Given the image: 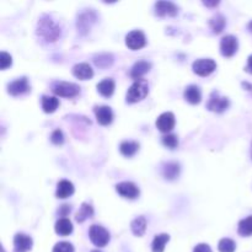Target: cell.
Instances as JSON below:
<instances>
[{
    "mask_svg": "<svg viewBox=\"0 0 252 252\" xmlns=\"http://www.w3.org/2000/svg\"><path fill=\"white\" fill-rule=\"evenodd\" d=\"M74 193V184L71 183L70 181L68 180H62V181L58 182L57 184V192H56V196L57 198H68L70 197L71 194Z\"/></svg>",
    "mask_w": 252,
    "mask_h": 252,
    "instance_id": "obj_18",
    "label": "cell"
},
{
    "mask_svg": "<svg viewBox=\"0 0 252 252\" xmlns=\"http://www.w3.org/2000/svg\"><path fill=\"white\" fill-rule=\"evenodd\" d=\"M131 229L136 236H143L146 230V219L144 217H138L132 222Z\"/></svg>",
    "mask_w": 252,
    "mask_h": 252,
    "instance_id": "obj_25",
    "label": "cell"
},
{
    "mask_svg": "<svg viewBox=\"0 0 252 252\" xmlns=\"http://www.w3.org/2000/svg\"><path fill=\"white\" fill-rule=\"evenodd\" d=\"M73 74L75 78L80 79V80H88V79L92 78L93 71L88 63H79L73 67Z\"/></svg>",
    "mask_w": 252,
    "mask_h": 252,
    "instance_id": "obj_16",
    "label": "cell"
},
{
    "mask_svg": "<svg viewBox=\"0 0 252 252\" xmlns=\"http://www.w3.org/2000/svg\"><path fill=\"white\" fill-rule=\"evenodd\" d=\"M138 150H139V144L137 143V141L126 140V141H122L121 145H119V151L122 153V155H124V157L127 158L133 157Z\"/></svg>",
    "mask_w": 252,
    "mask_h": 252,
    "instance_id": "obj_21",
    "label": "cell"
},
{
    "mask_svg": "<svg viewBox=\"0 0 252 252\" xmlns=\"http://www.w3.org/2000/svg\"><path fill=\"white\" fill-rule=\"evenodd\" d=\"M50 141L54 144V145H62L64 143V136L63 132L61 129H56L53 133L50 134Z\"/></svg>",
    "mask_w": 252,
    "mask_h": 252,
    "instance_id": "obj_35",
    "label": "cell"
},
{
    "mask_svg": "<svg viewBox=\"0 0 252 252\" xmlns=\"http://www.w3.org/2000/svg\"><path fill=\"white\" fill-rule=\"evenodd\" d=\"M170 240V236L167 234H160L157 235L153 240V245H151V250L153 252H164L165 245Z\"/></svg>",
    "mask_w": 252,
    "mask_h": 252,
    "instance_id": "obj_26",
    "label": "cell"
},
{
    "mask_svg": "<svg viewBox=\"0 0 252 252\" xmlns=\"http://www.w3.org/2000/svg\"><path fill=\"white\" fill-rule=\"evenodd\" d=\"M96 119L102 126H109L114 121V112L109 106H97L95 107Z\"/></svg>",
    "mask_w": 252,
    "mask_h": 252,
    "instance_id": "obj_15",
    "label": "cell"
},
{
    "mask_svg": "<svg viewBox=\"0 0 252 252\" xmlns=\"http://www.w3.org/2000/svg\"><path fill=\"white\" fill-rule=\"evenodd\" d=\"M247 28H249L250 32H252V21H250L249 25H247Z\"/></svg>",
    "mask_w": 252,
    "mask_h": 252,
    "instance_id": "obj_40",
    "label": "cell"
},
{
    "mask_svg": "<svg viewBox=\"0 0 252 252\" xmlns=\"http://www.w3.org/2000/svg\"><path fill=\"white\" fill-rule=\"evenodd\" d=\"M28 90H30V85H28V81L26 78L16 79L8 85V92L11 96L23 95V93L27 92Z\"/></svg>",
    "mask_w": 252,
    "mask_h": 252,
    "instance_id": "obj_14",
    "label": "cell"
},
{
    "mask_svg": "<svg viewBox=\"0 0 252 252\" xmlns=\"http://www.w3.org/2000/svg\"><path fill=\"white\" fill-rule=\"evenodd\" d=\"M91 252H100V251H97V250H93V251H91Z\"/></svg>",
    "mask_w": 252,
    "mask_h": 252,
    "instance_id": "obj_41",
    "label": "cell"
},
{
    "mask_svg": "<svg viewBox=\"0 0 252 252\" xmlns=\"http://www.w3.org/2000/svg\"><path fill=\"white\" fill-rule=\"evenodd\" d=\"M237 232H239L241 236H250V235H252V215L245 218V219H242L241 222L239 223Z\"/></svg>",
    "mask_w": 252,
    "mask_h": 252,
    "instance_id": "obj_29",
    "label": "cell"
},
{
    "mask_svg": "<svg viewBox=\"0 0 252 252\" xmlns=\"http://www.w3.org/2000/svg\"><path fill=\"white\" fill-rule=\"evenodd\" d=\"M53 92L61 97H75L80 92V88L76 84L67 83V81H59L53 85Z\"/></svg>",
    "mask_w": 252,
    "mask_h": 252,
    "instance_id": "obj_5",
    "label": "cell"
},
{
    "mask_svg": "<svg viewBox=\"0 0 252 252\" xmlns=\"http://www.w3.org/2000/svg\"><path fill=\"white\" fill-rule=\"evenodd\" d=\"M180 170H181V167H180V165L177 162H166L164 165V167H162V176L166 180H169V181H172L176 177H179Z\"/></svg>",
    "mask_w": 252,
    "mask_h": 252,
    "instance_id": "obj_20",
    "label": "cell"
},
{
    "mask_svg": "<svg viewBox=\"0 0 252 252\" xmlns=\"http://www.w3.org/2000/svg\"><path fill=\"white\" fill-rule=\"evenodd\" d=\"M59 106V100L54 96H43L42 109L46 114H53Z\"/></svg>",
    "mask_w": 252,
    "mask_h": 252,
    "instance_id": "obj_22",
    "label": "cell"
},
{
    "mask_svg": "<svg viewBox=\"0 0 252 252\" xmlns=\"http://www.w3.org/2000/svg\"><path fill=\"white\" fill-rule=\"evenodd\" d=\"M183 96H184V98H186V101H188L189 104H192V105L199 104L202 100L201 90H199V88L197 85L187 86L186 90H184V92H183Z\"/></svg>",
    "mask_w": 252,
    "mask_h": 252,
    "instance_id": "obj_19",
    "label": "cell"
},
{
    "mask_svg": "<svg viewBox=\"0 0 252 252\" xmlns=\"http://www.w3.org/2000/svg\"><path fill=\"white\" fill-rule=\"evenodd\" d=\"M32 239L26 234H19L14 237V252H27L32 249Z\"/></svg>",
    "mask_w": 252,
    "mask_h": 252,
    "instance_id": "obj_11",
    "label": "cell"
},
{
    "mask_svg": "<svg viewBox=\"0 0 252 252\" xmlns=\"http://www.w3.org/2000/svg\"><path fill=\"white\" fill-rule=\"evenodd\" d=\"M237 47H239V42H237V38L232 35H228L225 37L222 38V42H220V52L224 57H232L236 53Z\"/></svg>",
    "mask_w": 252,
    "mask_h": 252,
    "instance_id": "obj_8",
    "label": "cell"
},
{
    "mask_svg": "<svg viewBox=\"0 0 252 252\" xmlns=\"http://www.w3.org/2000/svg\"><path fill=\"white\" fill-rule=\"evenodd\" d=\"M162 144L166 148L175 149L179 145V139H177V137L175 134H166L165 137H162Z\"/></svg>",
    "mask_w": 252,
    "mask_h": 252,
    "instance_id": "obj_32",
    "label": "cell"
},
{
    "mask_svg": "<svg viewBox=\"0 0 252 252\" xmlns=\"http://www.w3.org/2000/svg\"><path fill=\"white\" fill-rule=\"evenodd\" d=\"M225 23H227V21H225V18L223 15H220V14H217V15H214L209 20L210 28H212L213 33H217V35H218V33L222 32L223 30H224Z\"/></svg>",
    "mask_w": 252,
    "mask_h": 252,
    "instance_id": "obj_28",
    "label": "cell"
},
{
    "mask_svg": "<svg viewBox=\"0 0 252 252\" xmlns=\"http://www.w3.org/2000/svg\"><path fill=\"white\" fill-rule=\"evenodd\" d=\"M70 210H71L70 206L63 205V206H62V207H61V209L58 210V214L61 215V217H67V215H68L69 213H70Z\"/></svg>",
    "mask_w": 252,
    "mask_h": 252,
    "instance_id": "obj_37",
    "label": "cell"
},
{
    "mask_svg": "<svg viewBox=\"0 0 252 252\" xmlns=\"http://www.w3.org/2000/svg\"><path fill=\"white\" fill-rule=\"evenodd\" d=\"M116 191L122 197L128 199H136L139 196V188L133 183V182H119L116 186Z\"/></svg>",
    "mask_w": 252,
    "mask_h": 252,
    "instance_id": "obj_10",
    "label": "cell"
},
{
    "mask_svg": "<svg viewBox=\"0 0 252 252\" xmlns=\"http://www.w3.org/2000/svg\"><path fill=\"white\" fill-rule=\"evenodd\" d=\"M96 21V15L92 10H88L81 13L78 16V21H76V27H78L79 32L85 35L89 30L91 28V25Z\"/></svg>",
    "mask_w": 252,
    "mask_h": 252,
    "instance_id": "obj_9",
    "label": "cell"
},
{
    "mask_svg": "<svg viewBox=\"0 0 252 252\" xmlns=\"http://www.w3.org/2000/svg\"><path fill=\"white\" fill-rule=\"evenodd\" d=\"M149 92V85L148 81L145 79H139L136 80L132 86L129 88L128 92H127L126 101L128 104H136L138 101H141L143 98L146 97Z\"/></svg>",
    "mask_w": 252,
    "mask_h": 252,
    "instance_id": "obj_2",
    "label": "cell"
},
{
    "mask_svg": "<svg viewBox=\"0 0 252 252\" xmlns=\"http://www.w3.org/2000/svg\"><path fill=\"white\" fill-rule=\"evenodd\" d=\"M145 35L139 30L132 31V32H129L128 35L126 36V45L127 47L132 50L140 49V48H143L144 46H145Z\"/></svg>",
    "mask_w": 252,
    "mask_h": 252,
    "instance_id": "obj_7",
    "label": "cell"
},
{
    "mask_svg": "<svg viewBox=\"0 0 252 252\" xmlns=\"http://www.w3.org/2000/svg\"><path fill=\"white\" fill-rule=\"evenodd\" d=\"M11 63H13V58H11L10 54L6 53V52H1L0 53V69L5 70L8 67L11 66Z\"/></svg>",
    "mask_w": 252,
    "mask_h": 252,
    "instance_id": "obj_34",
    "label": "cell"
},
{
    "mask_svg": "<svg viewBox=\"0 0 252 252\" xmlns=\"http://www.w3.org/2000/svg\"><path fill=\"white\" fill-rule=\"evenodd\" d=\"M230 102L229 98L220 96L218 91H213L209 96V101L207 104V109L212 112H217V114H222L225 110L229 107Z\"/></svg>",
    "mask_w": 252,
    "mask_h": 252,
    "instance_id": "obj_4",
    "label": "cell"
},
{
    "mask_svg": "<svg viewBox=\"0 0 252 252\" xmlns=\"http://www.w3.org/2000/svg\"><path fill=\"white\" fill-rule=\"evenodd\" d=\"M193 252H212V249L207 244H199L194 247Z\"/></svg>",
    "mask_w": 252,
    "mask_h": 252,
    "instance_id": "obj_36",
    "label": "cell"
},
{
    "mask_svg": "<svg viewBox=\"0 0 252 252\" xmlns=\"http://www.w3.org/2000/svg\"><path fill=\"white\" fill-rule=\"evenodd\" d=\"M151 68V63L146 61H139L137 62L133 66L131 70V76L134 79V80H139V79L143 78Z\"/></svg>",
    "mask_w": 252,
    "mask_h": 252,
    "instance_id": "obj_17",
    "label": "cell"
},
{
    "mask_svg": "<svg viewBox=\"0 0 252 252\" xmlns=\"http://www.w3.org/2000/svg\"><path fill=\"white\" fill-rule=\"evenodd\" d=\"M206 6H217L219 5V1H203Z\"/></svg>",
    "mask_w": 252,
    "mask_h": 252,
    "instance_id": "obj_39",
    "label": "cell"
},
{
    "mask_svg": "<svg viewBox=\"0 0 252 252\" xmlns=\"http://www.w3.org/2000/svg\"><path fill=\"white\" fill-rule=\"evenodd\" d=\"M157 127L162 133L172 131L175 127V116L172 112H164L157 119Z\"/></svg>",
    "mask_w": 252,
    "mask_h": 252,
    "instance_id": "obj_13",
    "label": "cell"
},
{
    "mask_svg": "<svg viewBox=\"0 0 252 252\" xmlns=\"http://www.w3.org/2000/svg\"><path fill=\"white\" fill-rule=\"evenodd\" d=\"M236 249V245L231 239H222L218 245V250L220 252H234Z\"/></svg>",
    "mask_w": 252,
    "mask_h": 252,
    "instance_id": "obj_31",
    "label": "cell"
},
{
    "mask_svg": "<svg viewBox=\"0 0 252 252\" xmlns=\"http://www.w3.org/2000/svg\"><path fill=\"white\" fill-rule=\"evenodd\" d=\"M179 8L172 1H158L155 4V14L160 18L162 16H176Z\"/></svg>",
    "mask_w": 252,
    "mask_h": 252,
    "instance_id": "obj_12",
    "label": "cell"
},
{
    "mask_svg": "<svg viewBox=\"0 0 252 252\" xmlns=\"http://www.w3.org/2000/svg\"><path fill=\"white\" fill-rule=\"evenodd\" d=\"M56 232L62 236H67V235L73 232V224L67 218H62L56 223Z\"/></svg>",
    "mask_w": 252,
    "mask_h": 252,
    "instance_id": "obj_23",
    "label": "cell"
},
{
    "mask_svg": "<svg viewBox=\"0 0 252 252\" xmlns=\"http://www.w3.org/2000/svg\"><path fill=\"white\" fill-rule=\"evenodd\" d=\"M97 91L105 97H110L115 91V81L112 79H105L97 84Z\"/></svg>",
    "mask_w": 252,
    "mask_h": 252,
    "instance_id": "obj_24",
    "label": "cell"
},
{
    "mask_svg": "<svg viewBox=\"0 0 252 252\" xmlns=\"http://www.w3.org/2000/svg\"><path fill=\"white\" fill-rule=\"evenodd\" d=\"M61 27L47 15H43L38 20L37 35L42 37L46 42H56L61 37Z\"/></svg>",
    "mask_w": 252,
    "mask_h": 252,
    "instance_id": "obj_1",
    "label": "cell"
},
{
    "mask_svg": "<svg viewBox=\"0 0 252 252\" xmlns=\"http://www.w3.org/2000/svg\"><path fill=\"white\" fill-rule=\"evenodd\" d=\"M245 70H246L247 73L252 74V54L249 57V59H247V66L246 68H245Z\"/></svg>",
    "mask_w": 252,
    "mask_h": 252,
    "instance_id": "obj_38",
    "label": "cell"
},
{
    "mask_svg": "<svg viewBox=\"0 0 252 252\" xmlns=\"http://www.w3.org/2000/svg\"><path fill=\"white\" fill-rule=\"evenodd\" d=\"M192 69L194 73L199 76H208L217 69V63L213 59L209 58H203V59H197L192 64Z\"/></svg>",
    "mask_w": 252,
    "mask_h": 252,
    "instance_id": "obj_6",
    "label": "cell"
},
{
    "mask_svg": "<svg viewBox=\"0 0 252 252\" xmlns=\"http://www.w3.org/2000/svg\"><path fill=\"white\" fill-rule=\"evenodd\" d=\"M52 252H74V246L70 242L62 241L58 242V244L53 247V251Z\"/></svg>",
    "mask_w": 252,
    "mask_h": 252,
    "instance_id": "obj_33",
    "label": "cell"
},
{
    "mask_svg": "<svg viewBox=\"0 0 252 252\" xmlns=\"http://www.w3.org/2000/svg\"><path fill=\"white\" fill-rule=\"evenodd\" d=\"M93 215V208L91 207L89 203H83L80 207V209L78 210L75 215V219L78 223H83L85 222L86 219L91 218Z\"/></svg>",
    "mask_w": 252,
    "mask_h": 252,
    "instance_id": "obj_27",
    "label": "cell"
},
{
    "mask_svg": "<svg viewBox=\"0 0 252 252\" xmlns=\"http://www.w3.org/2000/svg\"><path fill=\"white\" fill-rule=\"evenodd\" d=\"M89 236H90L91 242L98 247L106 246L110 241V232L101 225H91L90 230H89Z\"/></svg>",
    "mask_w": 252,
    "mask_h": 252,
    "instance_id": "obj_3",
    "label": "cell"
},
{
    "mask_svg": "<svg viewBox=\"0 0 252 252\" xmlns=\"http://www.w3.org/2000/svg\"><path fill=\"white\" fill-rule=\"evenodd\" d=\"M93 63H95V66L98 67V68L105 69L114 63V57H112V54L109 53L98 54V56H95V58H93Z\"/></svg>",
    "mask_w": 252,
    "mask_h": 252,
    "instance_id": "obj_30",
    "label": "cell"
}]
</instances>
